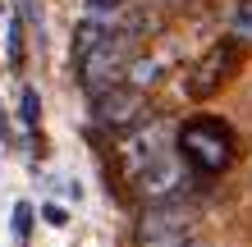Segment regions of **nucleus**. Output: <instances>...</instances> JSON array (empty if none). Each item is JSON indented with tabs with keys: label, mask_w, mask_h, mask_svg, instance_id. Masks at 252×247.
I'll list each match as a JSON object with an SVG mask.
<instances>
[{
	"label": "nucleus",
	"mask_w": 252,
	"mask_h": 247,
	"mask_svg": "<svg viewBox=\"0 0 252 247\" xmlns=\"http://www.w3.org/2000/svg\"><path fill=\"white\" fill-rule=\"evenodd\" d=\"M174 151L184 156V165L192 174L211 179V174H225L234 165L239 137H234V128L225 119H216V114H192V119H184L179 133H174Z\"/></svg>",
	"instance_id": "1"
},
{
	"label": "nucleus",
	"mask_w": 252,
	"mask_h": 247,
	"mask_svg": "<svg viewBox=\"0 0 252 247\" xmlns=\"http://www.w3.org/2000/svg\"><path fill=\"white\" fill-rule=\"evenodd\" d=\"M133 55H138V37L120 32V27H110L87 55H78L73 64H78V82L87 87V96L106 92V87H120L128 64H133Z\"/></svg>",
	"instance_id": "2"
},
{
	"label": "nucleus",
	"mask_w": 252,
	"mask_h": 247,
	"mask_svg": "<svg viewBox=\"0 0 252 247\" xmlns=\"http://www.w3.org/2000/svg\"><path fill=\"white\" fill-rule=\"evenodd\" d=\"M239 64H243V41L239 37H220V41H211V46L202 51V60L188 69L184 92L192 101H211L216 92L229 87V78L239 74Z\"/></svg>",
	"instance_id": "3"
},
{
	"label": "nucleus",
	"mask_w": 252,
	"mask_h": 247,
	"mask_svg": "<svg viewBox=\"0 0 252 247\" xmlns=\"http://www.w3.org/2000/svg\"><path fill=\"white\" fill-rule=\"evenodd\" d=\"M152 114H147V92H138V87H106V92L92 96V124L106 128V133H133L138 124H147Z\"/></svg>",
	"instance_id": "4"
},
{
	"label": "nucleus",
	"mask_w": 252,
	"mask_h": 247,
	"mask_svg": "<svg viewBox=\"0 0 252 247\" xmlns=\"http://www.w3.org/2000/svg\"><path fill=\"white\" fill-rule=\"evenodd\" d=\"M184 183H188V174H184V156L170 147L165 156H156V161L147 165L138 179H133V192H138L147 206H160V201H179Z\"/></svg>",
	"instance_id": "5"
},
{
	"label": "nucleus",
	"mask_w": 252,
	"mask_h": 247,
	"mask_svg": "<svg viewBox=\"0 0 252 247\" xmlns=\"http://www.w3.org/2000/svg\"><path fill=\"white\" fill-rule=\"evenodd\" d=\"M170 151V133H165V124L160 119H147V124H138L133 133H124V142H120V165H124V179L133 183L138 174L156 161V156H165Z\"/></svg>",
	"instance_id": "6"
},
{
	"label": "nucleus",
	"mask_w": 252,
	"mask_h": 247,
	"mask_svg": "<svg viewBox=\"0 0 252 247\" xmlns=\"http://www.w3.org/2000/svg\"><path fill=\"white\" fill-rule=\"evenodd\" d=\"M192 215L179 206V201H160V206H147L142 211V224H138V238L152 243V247H165V243H179L188 234Z\"/></svg>",
	"instance_id": "7"
},
{
	"label": "nucleus",
	"mask_w": 252,
	"mask_h": 247,
	"mask_svg": "<svg viewBox=\"0 0 252 247\" xmlns=\"http://www.w3.org/2000/svg\"><path fill=\"white\" fill-rule=\"evenodd\" d=\"M229 23H234V37L239 41H252V0H239L229 9Z\"/></svg>",
	"instance_id": "8"
},
{
	"label": "nucleus",
	"mask_w": 252,
	"mask_h": 247,
	"mask_svg": "<svg viewBox=\"0 0 252 247\" xmlns=\"http://www.w3.org/2000/svg\"><path fill=\"white\" fill-rule=\"evenodd\" d=\"M23 124L28 128L41 124V96H37V87H23Z\"/></svg>",
	"instance_id": "9"
},
{
	"label": "nucleus",
	"mask_w": 252,
	"mask_h": 247,
	"mask_svg": "<svg viewBox=\"0 0 252 247\" xmlns=\"http://www.w3.org/2000/svg\"><path fill=\"white\" fill-rule=\"evenodd\" d=\"M9 64L14 69L23 64V23L19 19H9Z\"/></svg>",
	"instance_id": "10"
},
{
	"label": "nucleus",
	"mask_w": 252,
	"mask_h": 247,
	"mask_svg": "<svg viewBox=\"0 0 252 247\" xmlns=\"http://www.w3.org/2000/svg\"><path fill=\"white\" fill-rule=\"evenodd\" d=\"M14 234H19V238L32 234V206H28V201H19V206H14Z\"/></svg>",
	"instance_id": "11"
},
{
	"label": "nucleus",
	"mask_w": 252,
	"mask_h": 247,
	"mask_svg": "<svg viewBox=\"0 0 252 247\" xmlns=\"http://www.w3.org/2000/svg\"><path fill=\"white\" fill-rule=\"evenodd\" d=\"M41 215H46V220H51V224H64V220H69V215H64L60 206H46V211H41Z\"/></svg>",
	"instance_id": "12"
},
{
	"label": "nucleus",
	"mask_w": 252,
	"mask_h": 247,
	"mask_svg": "<svg viewBox=\"0 0 252 247\" xmlns=\"http://www.w3.org/2000/svg\"><path fill=\"white\" fill-rule=\"evenodd\" d=\"M165 247H206V243H192V238H179V243H165Z\"/></svg>",
	"instance_id": "13"
},
{
	"label": "nucleus",
	"mask_w": 252,
	"mask_h": 247,
	"mask_svg": "<svg viewBox=\"0 0 252 247\" xmlns=\"http://www.w3.org/2000/svg\"><path fill=\"white\" fill-rule=\"evenodd\" d=\"M147 5H174V0H147Z\"/></svg>",
	"instance_id": "14"
}]
</instances>
